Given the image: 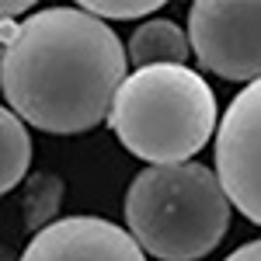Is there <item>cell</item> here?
Segmentation results:
<instances>
[{"label": "cell", "mask_w": 261, "mask_h": 261, "mask_svg": "<svg viewBox=\"0 0 261 261\" xmlns=\"http://www.w3.org/2000/svg\"><path fill=\"white\" fill-rule=\"evenodd\" d=\"M125 66V45L101 18L84 7H42L4 49L0 84L18 119L53 136H77L112 115Z\"/></svg>", "instance_id": "cell-1"}, {"label": "cell", "mask_w": 261, "mask_h": 261, "mask_svg": "<svg viewBox=\"0 0 261 261\" xmlns=\"http://www.w3.org/2000/svg\"><path fill=\"white\" fill-rule=\"evenodd\" d=\"M112 133L150 167L188 164L216 136V94L192 66L133 70L115 94Z\"/></svg>", "instance_id": "cell-2"}, {"label": "cell", "mask_w": 261, "mask_h": 261, "mask_svg": "<svg viewBox=\"0 0 261 261\" xmlns=\"http://www.w3.org/2000/svg\"><path fill=\"white\" fill-rule=\"evenodd\" d=\"M233 205L205 164L146 167L125 192V226L146 254L161 261H199L230 230Z\"/></svg>", "instance_id": "cell-3"}, {"label": "cell", "mask_w": 261, "mask_h": 261, "mask_svg": "<svg viewBox=\"0 0 261 261\" xmlns=\"http://www.w3.org/2000/svg\"><path fill=\"white\" fill-rule=\"evenodd\" d=\"M188 39L202 70L223 81H261V0H195Z\"/></svg>", "instance_id": "cell-4"}, {"label": "cell", "mask_w": 261, "mask_h": 261, "mask_svg": "<svg viewBox=\"0 0 261 261\" xmlns=\"http://www.w3.org/2000/svg\"><path fill=\"white\" fill-rule=\"evenodd\" d=\"M216 178L230 205L261 226V81L226 105L216 129Z\"/></svg>", "instance_id": "cell-5"}, {"label": "cell", "mask_w": 261, "mask_h": 261, "mask_svg": "<svg viewBox=\"0 0 261 261\" xmlns=\"http://www.w3.org/2000/svg\"><path fill=\"white\" fill-rule=\"evenodd\" d=\"M18 261H146V251L101 216H63L24 244Z\"/></svg>", "instance_id": "cell-6"}, {"label": "cell", "mask_w": 261, "mask_h": 261, "mask_svg": "<svg viewBox=\"0 0 261 261\" xmlns=\"http://www.w3.org/2000/svg\"><path fill=\"white\" fill-rule=\"evenodd\" d=\"M129 63L136 70L146 66H188V53H192V39L178 21H143L133 32V39L125 42Z\"/></svg>", "instance_id": "cell-7"}, {"label": "cell", "mask_w": 261, "mask_h": 261, "mask_svg": "<svg viewBox=\"0 0 261 261\" xmlns=\"http://www.w3.org/2000/svg\"><path fill=\"white\" fill-rule=\"evenodd\" d=\"M32 167V136L28 122L11 108L0 112V192H14Z\"/></svg>", "instance_id": "cell-8"}, {"label": "cell", "mask_w": 261, "mask_h": 261, "mask_svg": "<svg viewBox=\"0 0 261 261\" xmlns=\"http://www.w3.org/2000/svg\"><path fill=\"white\" fill-rule=\"evenodd\" d=\"M60 199H63V181L56 174H35L24 188V223L39 233L49 226V216H56L60 209Z\"/></svg>", "instance_id": "cell-9"}, {"label": "cell", "mask_w": 261, "mask_h": 261, "mask_svg": "<svg viewBox=\"0 0 261 261\" xmlns=\"http://www.w3.org/2000/svg\"><path fill=\"white\" fill-rule=\"evenodd\" d=\"M77 7H84L87 14H94L101 21H122V18H146L161 11V0H81Z\"/></svg>", "instance_id": "cell-10"}, {"label": "cell", "mask_w": 261, "mask_h": 261, "mask_svg": "<svg viewBox=\"0 0 261 261\" xmlns=\"http://www.w3.org/2000/svg\"><path fill=\"white\" fill-rule=\"evenodd\" d=\"M223 261H261V241H247L244 247H237L233 254H226Z\"/></svg>", "instance_id": "cell-11"}, {"label": "cell", "mask_w": 261, "mask_h": 261, "mask_svg": "<svg viewBox=\"0 0 261 261\" xmlns=\"http://www.w3.org/2000/svg\"><path fill=\"white\" fill-rule=\"evenodd\" d=\"M24 18V14H28V18H32V14H35V11H32V0H4V18Z\"/></svg>", "instance_id": "cell-12"}]
</instances>
